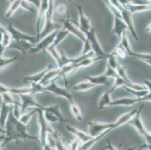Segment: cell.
<instances>
[{"mask_svg": "<svg viewBox=\"0 0 151 150\" xmlns=\"http://www.w3.org/2000/svg\"><path fill=\"white\" fill-rule=\"evenodd\" d=\"M82 144H83V142H81L80 140H78V138H76L75 140H73L72 142L70 143L69 145H68V146L69 147L68 149H73V150L79 149V148H80Z\"/></svg>", "mask_w": 151, "mask_h": 150, "instance_id": "ee69618b", "label": "cell"}, {"mask_svg": "<svg viewBox=\"0 0 151 150\" xmlns=\"http://www.w3.org/2000/svg\"><path fill=\"white\" fill-rule=\"evenodd\" d=\"M20 8H23V9H25L26 11H28L31 12V13H33L35 11V9L34 8L32 7V5L31 3L27 1V0H23L22 1V3H21V7Z\"/></svg>", "mask_w": 151, "mask_h": 150, "instance_id": "7bdbcfd3", "label": "cell"}, {"mask_svg": "<svg viewBox=\"0 0 151 150\" xmlns=\"http://www.w3.org/2000/svg\"><path fill=\"white\" fill-rule=\"evenodd\" d=\"M0 95L2 96V103H4L5 104L13 106L17 101V100L14 99V98L12 96V94H11L9 93H0Z\"/></svg>", "mask_w": 151, "mask_h": 150, "instance_id": "d6a6232c", "label": "cell"}, {"mask_svg": "<svg viewBox=\"0 0 151 150\" xmlns=\"http://www.w3.org/2000/svg\"><path fill=\"white\" fill-rule=\"evenodd\" d=\"M68 35H69V32L68 30L64 29L57 30V35H56V37H55L53 43L52 44V46L54 47H57Z\"/></svg>", "mask_w": 151, "mask_h": 150, "instance_id": "4dcf8cb0", "label": "cell"}, {"mask_svg": "<svg viewBox=\"0 0 151 150\" xmlns=\"http://www.w3.org/2000/svg\"><path fill=\"white\" fill-rule=\"evenodd\" d=\"M113 53H114L116 56H119V57L122 58V59H124V58L126 56V55H128L127 54L126 50H125V48L123 47L120 44H119L115 47Z\"/></svg>", "mask_w": 151, "mask_h": 150, "instance_id": "74e56055", "label": "cell"}, {"mask_svg": "<svg viewBox=\"0 0 151 150\" xmlns=\"http://www.w3.org/2000/svg\"><path fill=\"white\" fill-rule=\"evenodd\" d=\"M57 30L58 29L51 32L50 33H49L48 35L44 37L40 41H38V43L35 44V46L29 51V53H41V52H46L47 48L53 43L55 37L57 35Z\"/></svg>", "mask_w": 151, "mask_h": 150, "instance_id": "8992f818", "label": "cell"}, {"mask_svg": "<svg viewBox=\"0 0 151 150\" xmlns=\"http://www.w3.org/2000/svg\"><path fill=\"white\" fill-rule=\"evenodd\" d=\"M126 29H127V26L123 19L119 17H114V27L111 30V32L116 35L119 40H120L123 33L126 31Z\"/></svg>", "mask_w": 151, "mask_h": 150, "instance_id": "e0dca14e", "label": "cell"}, {"mask_svg": "<svg viewBox=\"0 0 151 150\" xmlns=\"http://www.w3.org/2000/svg\"><path fill=\"white\" fill-rule=\"evenodd\" d=\"M45 90L46 93H50L51 94L55 95L65 98L69 101L70 104L75 103L74 101L73 95L70 92L69 89L66 88V86L65 87L60 86L57 84V83L55 82V80H52L51 82L49 83L48 84L45 86Z\"/></svg>", "mask_w": 151, "mask_h": 150, "instance_id": "5b68a950", "label": "cell"}, {"mask_svg": "<svg viewBox=\"0 0 151 150\" xmlns=\"http://www.w3.org/2000/svg\"><path fill=\"white\" fill-rule=\"evenodd\" d=\"M143 101L142 98L138 97H125L121 98H118L114 100V101H111L110 107H114V106H126V107H129V106H133L134 104H138V103Z\"/></svg>", "mask_w": 151, "mask_h": 150, "instance_id": "2e32d148", "label": "cell"}, {"mask_svg": "<svg viewBox=\"0 0 151 150\" xmlns=\"http://www.w3.org/2000/svg\"><path fill=\"white\" fill-rule=\"evenodd\" d=\"M22 1L23 0H13L12 2H11V5L9 9L5 12V17H7V18L12 17L14 14L21 7Z\"/></svg>", "mask_w": 151, "mask_h": 150, "instance_id": "f546056e", "label": "cell"}, {"mask_svg": "<svg viewBox=\"0 0 151 150\" xmlns=\"http://www.w3.org/2000/svg\"><path fill=\"white\" fill-rule=\"evenodd\" d=\"M37 113L38 114V122H39V126H40V131H39V144L42 146V148H45L46 146V139L47 135L48 133L54 134L57 131L54 130L51 126V123L48 122L45 119L43 115V111L40 108H38Z\"/></svg>", "mask_w": 151, "mask_h": 150, "instance_id": "277c9868", "label": "cell"}, {"mask_svg": "<svg viewBox=\"0 0 151 150\" xmlns=\"http://www.w3.org/2000/svg\"><path fill=\"white\" fill-rule=\"evenodd\" d=\"M37 111H38V108H33V110H32L31 111L23 113V114H22L21 116L20 117L19 120H20L21 122H23V124L27 125V124L29 122L32 116L34 114L37 113Z\"/></svg>", "mask_w": 151, "mask_h": 150, "instance_id": "1f68e13d", "label": "cell"}, {"mask_svg": "<svg viewBox=\"0 0 151 150\" xmlns=\"http://www.w3.org/2000/svg\"><path fill=\"white\" fill-rule=\"evenodd\" d=\"M70 107H71V113L73 114V116L75 117V119L78 121H79V122H83V116H82L81 111L79 107H78L75 103L70 104Z\"/></svg>", "mask_w": 151, "mask_h": 150, "instance_id": "836d02e7", "label": "cell"}, {"mask_svg": "<svg viewBox=\"0 0 151 150\" xmlns=\"http://www.w3.org/2000/svg\"><path fill=\"white\" fill-rule=\"evenodd\" d=\"M27 139L34 140L38 144H39L38 137L28 134L27 125L23 124L18 119L15 117L12 112V110H11L8 119H7L6 124H5V138L3 140L2 147L12 141H14L18 144L24 142Z\"/></svg>", "mask_w": 151, "mask_h": 150, "instance_id": "6da1fadb", "label": "cell"}, {"mask_svg": "<svg viewBox=\"0 0 151 150\" xmlns=\"http://www.w3.org/2000/svg\"><path fill=\"white\" fill-rule=\"evenodd\" d=\"M9 2H12V1H13V0H9Z\"/></svg>", "mask_w": 151, "mask_h": 150, "instance_id": "11a10c76", "label": "cell"}, {"mask_svg": "<svg viewBox=\"0 0 151 150\" xmlns=\"http://www.w3.org/2000/svg\"><path fill=\"white\" fill-rule=\"evenodd\" d=\"M144 108V105L141 106L138 108V111H137L136 114L133 116L132 119L129 121L127 124L130 125L131 126L134 127L136 129L137 131L138 132V134L141 135V137L145 140V143L147 144V146L149 147V149H151V134L150 132L145 128L144 124H143L142 120L141 118V114L142 112V110Z\"/></svg>", "mask_w": 151, "mask_h": 150, "instance_id": "7a4b0ae2", "label": "cell"}, {"mask_svg": "<svg viewBox=\"0 0 151 150\" xmlns=\"http://www.w3.org/2000/svg\"><path fill=\"white\" fill-rule=\"evenodd\" d=\"M49 1L50 0H42L39 8L38 9V15L36 20V38L40 39V33L42 30V21L45 20L47 9L49 7Z\"/></svg>", "mask_w": 151, "mask_h": 150, "instance_id": "8fae6325", "label": "cell"}, {"mask_svg": "<svg viewBox=\"0 0 151 150\" xmlns=\"http://www.w3.org/2000/svg\"><path fill=\"white\" fill-rule=\"evenodd\" d=\"M60 72V68H52L50 70L47 71V73L45 74V75L44 76L43 79L39 83H41L43 86H46L49 83L51 82L53 80H57L59 78V74Z\"/></svg>", "mask_w": 151, "mask_h": 150, "instance_id": "7402d4cb", "label": "cell"}, {"mask_svg": "<svg viewBox=\"0 0 151 150\" xmlns=\"http://www.w3.org/2000/svg\"><path fill=\"white\" fill-rule=\"evenodd\" d=\"M53 68L52 65H48L47 68H45V69L42 70L40 72L36 73L35 74H32V75H29V76H26L23 78V83H30L31 84H36V83H39L42 81V80L43 79L44 76L45 75V74L47 73V71L50 70V68Z\"/></svg>", "mask_w": 151, "mask_h": 150, "instance_id": "ac0fdd59", "label": "cell"}, {"mask_svg": "<svg viewBox=\"0 0 151 150\" xmlns=\"http://www.w3.org/2000/svg\"><path fill=\"white\" fill-rule=\"evenodd\" d=\"M17 58L16 56H14V57H4L3 55L0 56V69L12 64L15 61H17Z\"/></svg>", "mask_w": 151, "mask_h": 150, "instance_id": "e575fe53", "label": "cell"}, {"mask_svg": "<svg viewBox=\"0 0 151 150\" xmlns=\"http://www.w3.org/2000/svg\"><path fill=\"white\" fill-rule=\"evenodd\" d=\"M47 51L48 52L51 56L53 57V60L56 61L57 62V65H58V68H62L63 66V60H62V56L61 54L59 53L58 51L57 50V47H54L52 45H50L47 50Z\"/></svg>", "mask_w": 151, "mask_h": 150, "instance_id": "f1b7e54d", "label": "cell"}, {"mask_svg": "<svg viewBox=\"0 0 151 150\" xmlns=\"http://www.w3.org/2000/svg\"><path fill=\"white\" fill-rule=\"evenodd\" d=\"M66 14H67L66 18L60 20L62 24H63V29L68 30V31L69 32V33L73 34V35H75L77 38H78L80 40H81V41L83 42L86 38V35H85L84 33L80 29L79 27H77L76 25H75L73 22L71 21L68 10Z\"/></svg>", "mask_w": 151, "mask_h": 150, "instance_id": "ba28073f", "label": "cell"}, {"mask_svg": "<svg viewBox=\"0 0 151 150\" xmlns=\"http://www.w3.org/2000/svg\"><path fill=\"white\" fill-rule=\"evenodd\" d=\"M117 56L112 52L111 53L108 54V56L107 57L108 59V64L109 66H111V68H113L114 69H116L117 67L119 66V63L117 61Z\"/></svg>", "mask_w": 151, "mask_h": 150, "instance_id": "8d00e7d4", "label": "cell"}, {"mask_svg": "<svg viewBox=\"0 0 151 150\" xmlns=\"http://www.w3.org/2000/svg\"><path fill=\"white\" fill-rule=\"evenodd\" d=\"M149 3H150V4H151V1H150V2H149Z\"/></svg>", "mask_w": 151, "mask_h": 150, "instance_id": "9f6ffc18", "label": "cell"}, {"mask_svg": "<svg viewBox=\"0 0 151 150\" xmlns=\"http://www.w3.org/2000/svg\"><path fill=\"white\" fill-rule=\"evenodd\" d=\"M5 50H6V48L2 45V42L0 41V56H2V55H3L4 51H5Z\"/></svg>", "mask_w": 151, "mask_h": 150, "instance_id": "7dc6e473", "label": "cell"}, {"mask_svg": "<svg viewBox=\"0 0 151 150\" xmlns=\"http://www.w3.org/2000/svg\"><path fill=\"white\" fill-rule=\"evenodd\" d=\"M3 140L4 139H0V149L2 147V144H3Z\"/></svg>", "mask_w": 151, "mask_h": 150, "instance_id": "f907efd6", "label": "cell"}, {"mask_svg": "<svg viewBox=\"0 0 151 150\" xmlns=\"http://www.w3.org/2000/svg\"><path fill=\"white\" fill-rule=\"evenodd\" d=\"M145 1H147V2H150L151 1V0H145Z\"/></svg>", "mask_w": 151, "mask_h": 150, "instance_id": "f5cc1de1", "label": "cell"}, {"mask_svg": "<svg viewBox=\"0 0 151 150\" xmlns=\"http://www.w3.org/2000/svg\"><path fill=\"white\" fill-rule=\"evenodd\" d=\"M4 138H5V134H1V133H0V139H4Z\"/></svg>", "mask_w": 151, "mask_h": 150, "instance_id": "816d5d0a", "label": "cell"}, {"mask_svg": "<svg viewBox=\"0 0 151 150\" xmlns=\"http://www.w3.org/2000/svg\"><path fill=\"white\" fill-rule=\"evenodd\" d=\"M35 46V44L28 41L25 40H20V41H15V40H12L9 47V49L17 50L20 52L22 55H26L29 53V51L32 48Z\"/></svg>", "mask_w": 151, "mask_h": 150, "instance_id": "5bb4252c", "label": "cell"}, {"mask_svg": "<svg viewBox=\"0 0 151 150\" xmlns=\"http://www.w3.org/2000/svg\"><path fill=\"white\" fill-rule=\"evenodd\" d=\"M93 51V49H92V46L90 44V41L87 38H86L84 41H83V50H82L81 54H87L90 52Z\"/></svg>", "mask_w": 151, "mask_h": 150, "instance_id": "b9f144b4", "label": "cell"}, {"mask_svg": "<svg viewBox=\"0 0 151 150\" xmlns=\"http://www.w3.org/2000/svg\"><path fill=\"white\" fill-rule=\"evenodd\" d=\"M55 11L59 14L63 15L67 13L68 8H67V6L65 4L60 3L57 5H55Z\"/></svg>", "mask_w": 151, "mask_h": 150, "instance_id": "60d3db41", "label": "cell"}, {"mask_svg": "<svg viewBox=\"0 0 151 150\" xmlns=\"http://www.w3.org/2000/svg\"><path fill=\"white\" fill-rule=\"evenodd\" d=\"M76 7L78 9V16H79V28L85 34L90 31V29L93 27L91 25V20L88 17L85 15L83 8L81 5H77Z\"/></svg>", "mask_w": 151, "mask_h": 150, "instance_id": "9a60e30c", "label": "cell"}, {"mask_svg": "<svg viewBox=\"0 0 151 150\" xmlns=\"http://www.w3.org/2000/svg\"><path fill=\"white\" fill-rule=\"evenodd\" d=\"M6 29L9 31V32L10 33L12 40H15V41L25 40V41H29V42L34 44L38 43V40L37 39L36 36H32V35H27L26 33L22 32L21 31H20L17 29L15 28L12 24L8 25V27H6Z\"/></svg>", "mask_w": 151, "mask_h": 150, "instance_id": "30bf717a", "label": "cell"}, {"mask_svg": "<svg viewBox=\"0 0 151 150\" xmlns=\"http://www.w3.org/2000/svg\"><path fill=\"white\" fill-rule=\"evenodd\" d=\"M21 102L22 111L23 113L29 108H40L43 109L44 106L40 104L34 98L33 95L32 94H23L18 95Z\"/></svg>", "mask_w": 151, "mask_h": 150, "instance_id": "4fadbf2b", "label": "cell"}, {"mask_svg": "<svg viewBox=\"0 0 151 150\" xmlns=\"http://www.w3.org/2000/svg\"><path fill=\"white\" fill-rule=\"evenodd\" d=\"M120 13H121L122 19L127 26V29L132 33V35L133 38L135 39V41H139V38L137 35L136 31H135V29H134V23H133V14L129 10L128 8H122L120 9Z\"/></svg>", "mask_w": 151, "mask_h": 150, "instance_id": "7c38bea8", "label": "cell"}, {"mask_svg": "<svg viewBox=\"0 0 151 150\" xmlns=\"http://www.w3.org/2000/svg\"><path fill=\"white\" fill-rule=\"evenodd\" d=\"M86 38L89 40L90 44L92 46L93 51L94 52V54L96 56H102L103 58H107L108 56V54L105 53L100 45L99 41L96 36V30L93 27L90 29V30L87 32L85 33Z\"/></svg>", "mask_w": 151, "mask_h": 150, "instance_id": "52a82bcc", "label": "cell"}, {"mask_svg": "<svg viewBox=\"0 0 151 150\" xmlns=\"http://www.w3.org/2000/svg\"><path fill=\"white\" fill-rule=\"evenodd\" d=\"M145 31L147 32L150 33V34H151V22L150 23V24L148 25L147 27V28L145 29Z\"/></svg>", "mask_w": 151, "mask_h": 150, "instance_id": "c3c4849f", "label": "cell"}, {"mask_svg": "<svg viewBox=\"0 0 151 150\" xmlns=\"http://www.w3.org/2000/svg\"><path fill=\"white\" fill-rule=\"evenodd\" d=\"M85 79L89 80L90 82L93 83L96 86H100V85H103V86H105V85H108V78H107L106 76H105L104 74L102 75H99V76H86L85 78Z\"/></svg>", "mask_w": 151, "mask_h": 150, "instance_id": "83f0119b", "label": "cell"}, {"mask_svg": "<svg viewBox=\"0 0 151 150\" xmlns=\"http://www.w3.org/2000/svg\"><path fill=\"white\" fill-rule=\"evenodd\" d=\"M42 110H46V111H48L50 112L53 113V114H55L60 119V123H66V122H68V120L63 116V113L60 111V107L59 104H50V105L47 106V107L44 106L43 109Z\"/></svg>", "mask_w": 151, "mask_h": 150, "instance_id": "cb8c5ba5", "label": "cell"}, {"mask_svg": "<svg viewBox=\"0 0 151 150\" xmlns=\"http://www.w3.org/2000/svg\"><path fill=\"white\" fill-rule=\"evenodd\" d=\"M65 127L68 131H69L71 134L75 135L76 138L80 140L83 143L88 141V140H90L93 137L92 136L90 135V134H86L83 131L77 128L74 127V126H70V125H65Z\"/></svg>", "mask_w": 151, "mask_h": 150, "instance_id": "ffe728a7", "label": "cell"}, {"mask_svg": "<svg viewBox=\"0 0 151 150\" xmlns=\"http://www.w3.org/2000/svg\"><path fill=\"white\" fill-rule=\"evenodd\" d=\"M68 2H72V1H73V0H68Z\"/></svg>", "mask_w": 151, "mask_h": 150, "instance_id": "db71d44e", "label": "cell"}, {"mask_svg": "<svg viewBox=\"0 0 151 150\" xmlns=\"http://www.w3.org/2000/svg\"><path fill=\"white\" fill-rule=\"evenodd\" d=\"M102 59H105V58H103L102 56H90V57L85 58V59L82 60L81 61L75 64L77 71L81 68H86V67L92 65L95 62H96L97 61L102 60Z\"/></svg>", "mask_w": 151, "mask_h": 150, "instance_id": "603a6c76", "label": "cell"}, {"mask_svg": "<svg viewBox=\"0 0 151 150\" xmlns=\"http://www.w3.org/2000/svg\"><path fill=\"white\" fill-rule=\"evenodd\" d=\"M116 70L117 71V74L119 75V77L123 78L126 81H130L129 78V77L127 76V74H126V67H124V66H122L120 65H119V66H118Z\"/></svg>", "mask_w": 151, "mask_h": 150, "instance_id": "ab89813d", "label": "cell"}, {"mask_svg": "<svg viewBox=\"0 0 151 150\" xmlns=\"http://www.w3.org/2000/svg\"><path fill=\"white\" fill-rule=\"evenodd\" d=\"M89 134L93 137H96L100 134L103 133L108 129L114 130L113 123H106V122H100L95 120H91L88 122Z\"/></svg>", "mask_w": 151, "mask_h": 150, "instance_id": "9c48e42d", "label": "cell"}, {"mask_svg": "<svg viewBox=\"0 0 151 150\" xmlns=\"http://www.w3.org/2000/svg\"><path fill=\"white\" fill-rule=\"evenodd\" d=\"M138 109H134L132 111H130L129 112L123 114L118 118L117 120L114 122V129H116L117 128L120 127V126H123L125 124H127L133 118L135 114H136L137 111Z\"/></svg>", "mask_w": 151, "mask_h": 150, "instance_id": "44dd1931", "label": "cell"}, {"mask_svg": "<svg viewBox=\"0 0 151 150\" xmlns=\"http://www.w3.org/2000/svg\"><path fill=\"white\" fill-rule=\"evenodd\" d=\"M126 8H128L132 14L148 11H151V4L148 2V3L141 4V5H128L126 6Z\"/></svg>", "mask_w": 151, "mask_h": 150, "instance_id": "4316f807", "label": "cell"}, {"mask_svg": "<svg viewBox=\"0 0 151 150\" xmlns=\"http://www.w3.org/2000/svg\"><path fill=\"white\" fill-rule=\"evenodd\" d=\"M27 1L33 5L35 8H36L37 10H38V8H39V7H40L41 2H42V0H27Z\"/></svg>", "mask_w": 151, "mask_h": 150, "instance_id": "f6af8a7d", "label": "cell"}, {"mask_svg": "<svg viewBox=\"0 0 151 150\" xmlns=\"http://www.w3.org/2000/svg\"><path fill=\"white\" fill-rule=\"evenodd\" d=\"M55 12V3L54 0H50L49 1V7L47 11L46 15L45 17V23L40 33V38L42 36L45 37L49 33L57 29H60V25L55 23L53 21V14Z\"/></svg>", "mask_w": 151, "mask_h": 150, "instance_id": "3957f363", "label": "cell"}, {"mask_svg": "<svg viewBox=\"0 0 151 150\" xmlns=\"http://www.w3.org/2000/svg\"><path fill=\"white\" fill-rule=\"evenodd\" d=\"M143 82H144V84L146 86L147 89L149 90L150 93H151V81L148 80H144Z\"/></svg>", "mask_w": 151, "mask_h": 150, "instance_id": "bcb514c9", "label": "cell"}, {"mask_svg": "<svg viewBox=\"0 0 151 150\" xmlns=\"http://www.w3.org/2000/svg\"><path fill=\"white\" fill-rule=\"evenodd\" d=\"M43 111V115L45 119L50 123H56V122H60V119L57 116L53 114V113L50 112L46 110H42Z\"/></svg>", "mask_w": 151, "mask_h": 150, "instance_id": "d590c367", "label": "cell"}, {"mask_svg": "<svg viewBox=\"0 0 151 150\" xmlns=\"http://www.w3.org/2000/svg\"><path fill=\"white\" fill-rule=\"evenodd\" d=\"M96 86V85H95L94 83L86 80V81H82V82L75 84L72 89L75 92H86V91L90 90Z\"/></svg>", "mask_w": 151, "mask_h": 150, "instance_id": "484cf974", "label": "cell"}, {"mask_svg": "<svg viewBox=\"0 0 151 150\" xmlns=\"http://www.w3.org/2000/svg\"><path fill=\"white\" fill-rule=\"evenodd\" d=\"M12 106L8 105L2 103L1 107V112H0V133L5 134V124H6L7 119L9 116V114L12 110Z\"/></svg>", "mask_w": 151, "mask_h": 150, "instance_id": "d6986e66", "label": "cell"}, {"mask_svg": "<svg viewBox=\"0 0 151 150\" xmlns=\"http://www.w3.org/2000/svg\"><path fill=\"white\" fill-rule=\"evenodd\" d=\"M103 74H104L105 76H106L107 78H114V79H115L116 78L119 77L116 70L114 69L113 68H111V66H109L108 65H107L106 70H105V73H104Z\"/></svg>", "mask_w": 151, "mask_h": 150, "instance_id": "f35d334b", "label": "cell"}, {"mask_svg": "<svg viewBox=\"0 0 151 150\" xmlns=\"http://www.w3.org/2000/svg\"><path fill=\"white\" fill-rule=\"evenodd\" d=\"M111 96V93L110 90L106 91V92H105V93L101 95L98 102L99 109L101 110L104 109V108H105L107 107H110V104H111V101H112Z\"/></svg>", "mask_w": 151, "mask_h": 150, "instance_id": "d4e9b609", "label": "cell"}, {"mask_svg": "<svg viewBox=\"0 0 151 150\" xmlns=\"http://www.w3.org/2000/svg\"><path fill=\"white\" fill-rule=\"evenodd\" d=\"M2 96L0 95V112H1V107H2Z\"/></svg>", "mask_w": 151, "mask_h": 150, "instance_id": "681fc988", "label": "cell"}]
</instances>
